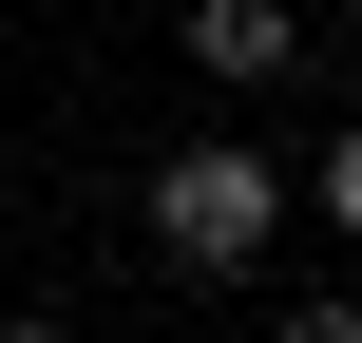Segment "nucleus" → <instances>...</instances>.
I'll return each mask as SVG.
<instances>
[{"label": "nucleus", "mask_w": 362, "mask_h": 343, "mask_svg": "<svg viewBox=\"0 0 362 343\" xmlns=\"http://www.w3.org/2000/svg\"><path fill=\"white\" fill-rule=\"evenodd\" d=\"M191 76H210V95L305 76V0H191Z\"/></svg>", "instance_id": "f03ea898"}, {"label": "nucleus", "mask_w": 362, "mask_h": 343, "mask_svg": "<svg viewBox=\"0 0 362 343\" xmlns=\"http://www.w3.org/2000/svg\"><path fill=\"white\" fill-rule=\"evenodd\" d=\"M286 210H325V229H344V248H362V115H344V134H325V172H305Z\"/></svg>", "instance_id": "7ed1b4c3"}, {"label": "nucleus", "mask_w": 362, "mask_h": 343, "mask_svg": "<svg viewBox=\"0 0 362 343\" xmlns=\"http://www.w3.org/2000/svg\"><path fill=\"white\" fill-rule=\"evenodd\" d=\"M153 248H172L191 286L267 267V248H286V172H267L248 134H191V153H153Z\"/></svg>", "instance_id": "f257e3e1"}, {"label": "nucleus", "mask_w": 362, "mask_h": 343, "mask_svg": "<svg viewBox=\"0 0 362 343\" xmlns=\"http://www.w3.org/2000/svg\"><path fill=\"white\" fill-rule=\"evenodd\" d=\"M286 343H362V286H305V306H286Z\"/></svg>", "instance_id": "20e7f679"}, {"label": "nucleus", "mask_w": 362, "mask_h": 343, "mask_svg": "<svg viewBox=\"0 0 362 343\" xmlns=\"http://www.w3.org/2000/svg\"><path fill=\"white\" fill-rule=\"evenodd\" d=\"M0 343H57V325H38V306H0Z\"/></svg>", "instance_id": "39448f33"}]
</instances>
